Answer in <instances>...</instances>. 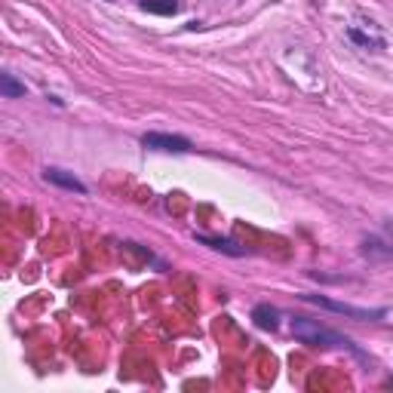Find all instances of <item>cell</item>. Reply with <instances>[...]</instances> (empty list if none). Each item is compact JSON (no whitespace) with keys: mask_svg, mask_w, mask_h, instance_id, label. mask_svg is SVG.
Listing matches in <instances>:
<instances>
[{"mask_svg":"<svg viewBox=\"0 0 393 393\" xmlns=\"http://www.w3.org/2000/svg\"><path fill=\"white\" fill-rule=\"evenodd\" d=\"M301 298L316 307L332 310V314H344V316H350V320H384V316H387L384 307H354V305H344V301L326 298V295H301Z\"/></svg>","mask_w":393,"mask_h":393,"instance_id":"cell-2","label":"cell"},{"mask_svg":"<svg viewBox=\"0 0 393 393\" xmlns=\"http://www.w3.org/2000/svg\"><path fill=\"white\" fill-rule=\"evenodd\" d=\"M350 34V40H354V44H360V46H365V50H384V40L381 37H372V34H363L360 28H350L347 31Z\"/></svg>","mask_w":393,"mask_h":393,"instance_id":"cell-9","label":"cell"},{"mask_svg":"<svg viewBox=\"0 0 393 393\" xmlns=\"http://www.w3.org/2000/svg\"><path fill=\"white\" fill-rule=\"evenodd\" d=\"M0 93H3V99H22L28 89H25V84H19L12 74H0Z\"/></svg>","mask_w":393,"mask_h":393,"instance_id":"cell-7","label":"cell"},{"mask_svg":"<svg viewBox=\"0 0 393 393\" xmlns=\"http://www.w3.org/2000/svg\"><path fill=\"white\" fill-rule=\"evenodd\" d=\"M252 320L258 329H267V332H277L280 329V310L271 305H258L252 310Z\"/></svg>","mask_w":393,"mask_h":393,"instance_id":"cell-5","label":"cell"},{"mask_svg":"<svg viewBox=\"0 0 393 393\" xmlns=\"http://www.w3.org/2000/svg\"><path fill=\"white\" fill-rule=\"evenodd\" d=\"M142 144L148 151H166V154H191V151H194L191 139L175 135V133H144Z\"/></svg>","mask_w":393,"mask_h":393,"instance_id":"cell-3","label":"cell"},{"mask_svg":"<svg viewBox=\"0 0 393 393\" xmlns=\"http://www.w3.org/2000/svg\"><path fill=\"white\" fill-rule=\"evenodd\" d=\"M108 3H111V0H108Z\"/></svg>","mask_w":393,"mask_h":393,"instance_id":"cell-10","label":"cell"},{"mask_svg":"<svg viewBox=\"0 0 393 393\" xmlns=\"http://www.w3.org/2000/svg\"><path fill=\"white\" fill-rule=\"evenodd\" d=\"M292 335L298 338L301 344H307V347H320V350H354V341H350L347 335L335 332V329L323 326L320 320H307V316H295L292 320Z\"/></svg>","mask_w":393,"mask_h":393,"instance_id":"cell-1","label":"cell"},{"mask_svg":"<svg viewBox=\"0 0 393 393\" xmlns=\"http://www.w3.org/2000/svg\"><path fill=\"white\" fill-rule=\"evenodd\" d=\"M44 178L50 184H56V188H61V191H71V194H89V188L84 182H80L74 172H68V169H59V166H46L44 169Z\"/></svg>","mask_w":393,"mask_h":393,"instance_id":"cell-4","label":"cell"},{"mask_svg":"<svg viewBox=\"0 0 393 393\" xmlns=\"http://www.w3.org/2000/svg\"><path fill=\"white\" fill-rule=\"evenodd\" d=\"M197 243H203V246H209V249H215V252H224V255H233V258H240L243 255V249H240L233 240H227V237H206V233H197Z\"/></svg>","mask_w":393,"mask_h":393,"instance_id":"cell-6","label":"cell"},{"mask_svg":"<svg viewBox=\"0 0 393 393\" xmlns=\"http://www.w3.org/2000/svg\"><path fill=\"white\" fill-rule=\"evenodd\" d=\"M142 10L157 12V16H175L178 0H142Z\"/></svg>","mask_w":393,"mask_h":393,"instance_id":"cell-8","label":"cell"}]
</instances>
